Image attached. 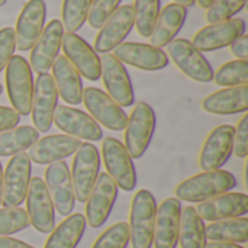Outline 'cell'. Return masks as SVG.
<instances>
[{
    "label": "cell",
    "mask_w": 248,
    "mask_h": 248,
    "mask_svg": "<svg viewBox=\"0 0 248 248\" xmlns=\"http://www.w3.org/2000/svg\"><path fill=\"white\" fill-rule=\"evenodd\" d=\"M237 186L235 177L225 170H212L195 174L174 189L176 199L189 203H202L222 193L232 190Z\"/></svg>",
    "instance_id": "obj_1"
},
{
    "label": "cell",
    "mask_w": 248,
    "mask_h": 248,
    "mask_svg": "<svg viewBox=\"0 0 248 248\" xmlns=\"http://www.w3.org/2000/svg\"><path fill=\"white\" fill-rule=\"evenodd\" d=\"M157 217V202L151 192L141 189L135 193L129 211V243L132 248H151Z\"/></svg>",
    "instance_id": "obj_2"
},
{
    "label": "cell",
    "mask_w": 248,
    "mask_h": 248,
    "mask_svg": "<svg viewBox=\"0 0 248 248\" xmlns=\"http://www.w3.org/2000/svg\"><path fill=\"white\" fill-rule=\"evenodd\" d=\"M6 90L13 109L26 116L31 113L33 76L29 62L22 55H13L6 65Z\"/></svg>",
    "instance_id": "obj_3"
},
{
    "label": "cell",
    "mask_w": 248,
    "mask_h": 248,
    "mask_svg": "<svg viewBox=\"0 0 248 248\" xmlns=\"http://www.w3.org/2000/svg\"><path fill=\"white\" fill-rule=\"evenodd\" d=\"M157 118L154 109L145 103L140 102L134 106L131 116L128 118L125 126V148L131 158H141L148 150L153 135L155 132Z\"/></svg>",
    "instance_id": "obj_4"
},
{
    "label": "cell",
    "mask_w": 248,
    "mask_h": 248,
    "mask_svg": "<svg viewBox=\"0 0 248 248\" xmlns=\"http://www.w3.org/2000/svg\"><path fill=\"white\" fill-rule=\"evenodd\" d=\"M100 171V155L97 148L90 142H81L80 148L74 154L71 166V182L74 187L76 201L86 203L90 192Z\"/></svg>",
    "instance_id": "obj_5"
},
{
    "label": "cell",
    "mask_w": 248,
    "mask_h": 248,
    "mask_svg": "<svg viewBox=\"0 0 248 248\" xmlns=\"http://www.w3.org/2000/svg\"><path fill=\"white\" fill-rule=\"evenodd\" d=\"M102 157L108 174L116 186L124 192H132L137 186V173L125 145L119 140L108 137L102 142Z\"/></svg>",
    "instance_id": "obj_6"
},
{
    "label": "cell",
    "mask_w": 248,
    "mask_h": 248,
    "mask_svg": "<svg viewBox=\"0 0 248 248\" xmlns=\"http://www.w3.org/2000/svg\"><path fill=\"white\" fill-rule=\"evenodd\" d=\"M32 161L26 153L15 154L6 166L3 174V196L1 205L4 208H17L25 199L31 183Z\"/></svg>",
    "instance_id": "obj_7"
},
{
    "label": "cell",
    "mask_w": 248,
    "mask_h": 248,
    "mask_svg": "<svg viewBox=\"0 0 248 248\" xmlns=\"http://www.w3.org/2000/svg\"><path fill=\"white\" fill-rule=\"evenodd\" d=\"M167 54L176 67L189 78L198 83L214 80V70L208 60L187 39H173L167 45Z\"/></svg>",
    "instance_id": "obj_8"
},
{
    "label": "cell",
    "mask_w": 248,
    "mask_h": 248,
    "mask_svg": "<svg viewBox=\"0 0 248 248\" xmlns=\"http://www.w3.org/2000/svg\"><path fill=\"white\" fill-rule=\"evenodd\" d=\"M58 106V92L52 76L48 73L38 74L33 81L32 96V122L38 132H48L54 124V113Z\"/></svg>",
    "instance_id": "obj_9"
},
{
    "label": "cell",
    "mask_w": 248,
    "mask_h": 248,
    "mask_svg": "<svg viewBox=\"0 0 248 248\" xmlns=\"http://www.w3.org/2000/svg\"><path fill=\"white\" fill-rule=\"evenodd\" d=\"M26 214L29 224L42 234H49L55 227V209L46 185L39 177H32L26 193Z\"/></svg>",
    "instance_id": "obj_10"
},
{
    "label": "cell",
    "mask_w": 248,
    "mask_h": 248,
    "mask_svg": "<svg viewBox=\"0 0 248 248\" xmlns=\"http://www.w3.org/2000/svg\"><path fill=\"white\" fill-rule=\"evenodd\" d=\"M83 102L90 116L97 124L110 131L125 129L128 115L103 90L97 87H87L86 90H83Z\"/></svg>",
    "instance_id": "obj_11"
},
{
    "label": "cell",
    "mask_w": 248,
    "mask_h": 248,
    "mask_svg": "<svg viewBox=\"0 0 248 248\" xmlns=\"http://www.w3.org/2000/svg\"><path fill=\"white\" fill-rule=\"evenodd\" d=\"M118 186L108 173H99L93 190L86 201V222L92 228H100L108 221L118 198Z\"/></svg>",
    "instance_id": "obj_12"
},
{
    "label": "cell",
    "mask_w": 248,
    "mask_h": 248,
    "mask_svg": "<svg viewBox=\"0 0 248 248\" xmlns=\"http://www.w3.org/2000/svg\"><path fill=\"white\" fill-rule=\"evenodd\" d=\"M103 84L108 96L121 108H128L134 103V87L125 65L113 55L105 54L100 58Z\"/></svg>",
    "instance_id": "obj_13"
},
{
    "label": "cell",
    "mask_w": 248,
    "mask_h": 248,
    "mask_svg": "<svg viewBox=\"0 0 248 248\" xmlns=\"http://www.w3.org/2000/svg\"><path fill=\"white\" fill-rule=\"evenodd\" d=\"M246 22L240 17H232L230 20L209 23L208 26L199 29L192 44L201 52H211L231 45L237 38L244 35Z\"/></svg>",
    "instance_id": "obj_14"
},
{
    "label": "cell",
    "mask_w": 248,
    "mask_h": 248,
    "mask_svg": "<svg viewBox=\"0 0 248 248\" xmlns=\"http://www.w3.org/2000/svg\"><path fill=\"white\" fill-rule=\"evenodd\" d=\"M45 185L54 209H57L61 217L71 215L76 205V195L67 163L58 161L49 164L45 170Z\"/></svg>",
    "instance_id": "obj_15"
},
{
    "label": "cell",
    "mask_w": 248,
    "mask_h": 248,
    "mask_svg": "<svg viewBox=\"0 0 248 248\" xmlns=\"http://www.w3.org/2000/svg\"><path fill=\"white\" fill-rule=\"evenodd\" d=\"M64 57L78 71L80 76L90 81H96L102 74V62L97 52L78 35L65 32L62 36Z\"/></svg>",
    "instance_id": "obj_16"
},
{
    "label": "cell",
    "mask_w": 248,
    "mask_h": 248,
    "mask_svg": "<svg viewBox=\"0 0 248 248\" xmlns=\"http://www.w3.org/2000/svg\"><path fill=\"white\" fill-rule=\"evenodd\" d=\"M46 6L44 0H29L22 7L15 29V42L19 51H29L36 44L45 25Z\"/></svg>",
    "instance_id": "obj_17"
},
{
    "label": "cell",
    "mask_w": 248,
    "mask_h": 248,
    "mask_svg": "<svg viewBox=\"0 0 248 248\" xmlns=\"http://www.w3.org/2000/svg\"><path fill=\"white\" fill-rule=\"evenodd\" d=\"M234 129L235 128L231 125H219L209 132L199 154V166L203 171L221 170L230 160L232 154Z\"/></svg>",
    "instance_id": "obj_18"
},
{
    "label": "cell",
    "mask_w": 248,
    "mask_h": 248,
    "mask_svg": "<svg viewBox=\"0 0 248 248\" xmlns=\"http://www.w3.org/2000/svg\"><path fill=\"white\" fill-rule=\"evenodd\" d=\"M134 28V7L124 4L103 23L94 39V51L108 54L121 45Z\"/></svg>",
    "instance_id": "obj_19"
},
{
    "label": "cell",
    "mask_w": 248,
    "mask_h": 248,
    "mask_svg": "<svg viewBox=\"0 0 248 248\" xmlns=\"http://www.w3.org/2000/svg\"><path fill=\"white\" fill-rule=\"evenodd\" d=\"M64 33L65 32L62 23L58 19H54L46 26H44L41 36L38 38L33 48L31 49L29 65L32 71L41 74V73H46L52 67L61 49Z\"/></svg>",
    "instance_id": "obj_20"
},
{
    "label": "cell",
    "mask_w": 248,
    "mask_h": 248,
    "mask_svg": "<svg viewBox=\"0 0 248 248\" xmlns=\"http://www.w3.org/2000/svg\"><path fill=\"white\" fill-rule=\"evenodd\" d=\"M54 124L60 131L80 141H99L103 137L100 125L90 115L71 106H57Z\"/></svg>",
    "instance_id": "obj_21"
},
{
    "label": "cell",
    "mask_w": 248,
    "mask_h": 248,
    "mask_svg": "<svg viewBox=\"0 0 248 248\" xmlns=\"http://www.w3.org/2000/svg\"><path fill=\"white\" fill-rule=\"evenodd\" d=\"M81 141L64 134H54L39 138L28 151L32 163L39 166H49L52 163L64 161L67 157L74 155L80 148Z\"/></svg>",
    "instance_id": "obj_22"
},
{
    "label": "cell",
    "mask_w": 248,
    "mask_h": 248,
    "mask_svg": "<svg viewBox=\"0 0 248 248\" xmlns=\"http://www.w3.org/2000/svg\"><path fill=\"white\" fill-rule=\"evenodd\" d=\"M113 55L122 62L145 71L163 70L169 64L167 54L151 44L122 42L113 49Z\"/></svg>",
    "instance_id": "obj_23"
},
{
    "label": "cell",
    "mask_w": 248,
    "mask_h": 248,
    "mask_svg": "<svg viewBox=\"0 0 248 248\" xmlns=\"http://www.w3.org/2000/svg\"><path fill=\"white\" fill-rule=\"evenodd\" d=\"M182 201L167 198L157 208L155 227H154V248H176L180 231Z\"/></svg>",
    "instance_id": "obj_24"
},
{
    "label": "cell",
    "mask_w": 248,
    "mask_h": 248,
    "mask_svg": "<svg viewBox=\"0 0 248 248\" xmlns=\"http://www.w3.org/2000/svg\"><path fill=\"white\" fill-rule=\"evenodd\" d=\"M203 221H221L240 218L248 214V196L246 193H222L217 198L205 201L195 208Z\"/></svg>",
    "instance_id": "obj_25"
},
{
    "label": "cell",
    "mask_w": 248,
    "mask_h": 248,
    "mask_svg": "<svg viewBox=\"0 0 248 248\" xmlns=\"http://www.w3.org/2000/svg\"><path fill=\"white\" fill-rule=\"evenodd\" d=\"M202 109L212 115H237L248 110V86L224 87L202 100Z\"/></svg>",
    "instance_id": "obj_26"
},
{
    "label": "cell",
    "mask_w": 248,
    "mask_h": 248,
    "mask_svg": "<svg viewBox=\"0 0 248 248\" xmlns=\"http://www.w3.org/2000/svg\"><path fill=\"white\" fill-rule=\"evenodd\" d=\"M52 80L58 96L67 105H80L83 102V81L78 71L70 64L65 57H57L52 64Z\"/></svg>",
    "instance_id": "obj_27"
},
{
    "label": "cell",
    "mask_w": 248,
    "mask_h": 248,
    "mask_svg": "<svg viewBox=\"0 0 248 248\" xmlns=\"http://www.w3.org/2000/svg\"><path fill=\"white\" fill-rule=\"evenodd\" d=\"M186 16L187 9L177 3H170L163 10H160L154 31L150 35L151 45L157 48L167 46L183 28Z\"/></svg>",
    "instance_id": "obj_28"
},
{
    "label": "cell",
    "mask_w": 248,
    "mask_h": 248,
    "mask_svg": "<svg viewBox=\"0 0 248 248\" xmlns=\"http://www.w3.org/2000/svg\"><path fill=\"white\" fill-rule=\"evenodd\" d=\"M206 240L214 243L244 244L248 241V219L246 217L214 221L205 227Z\"/></svg>",
    "instance_id": "obj_29"
},
{
    "label": "cell",
    "mask_w": 248,
    "mask_h": 248,
    "mask_svg": "<svg viewBox=\"0 0 248 248\" xmlns=\"http://www.w3.org/2000/svg\"><path fill=\"white\" fill-rule=\"evenodd\" d=\"M86 231V218L81 214L68 215L54 228L44 248H76Z\"/></svg>",
    "instance_id": "obj_30"
},
{
    "label": "cell",
    "mask_w": 248,
    "mask_h": 248,
    "mask_svg": "<svg viewBox=\"0 0 248 248\" xmlns=\"http://www.w3.org/2000/svg\"><path fill=\"white\" fill-rule=\"evenodd\" d=\"M205 224L198 215L193 206L182 208L179 243L180 248H205L206 247Z\"/></svg>",
    "instance_id": "obj_31"
},
{
    "label": "cell",
    "mask_w": 248,
    "mask_h": 248,
    "mask_svg": "<svg viewBox=\"0 0 248 248\" xmlns=\"http://www.w3.org/2000/svg\"><path fill=\"white\" fill-rule=\"evenodd\" d=\"M39 140V132L29 125L0 132V157H10L29 150Z\"/></svg>",
    "instance_id": "obj_32"
},
{
    "label": "cell",
    "mask_w": 248,
    "mask_h": 248,
    "mask_svg": "<svg viewBox=\"0 0 248 248\" xmlns=\"http://www.w3.org/2000/svg\"><path fill=\"white\" fill-rule=\"evenodd\" d=\"M134 25L141 36L150 38L160 15V0H135Z\"/></svg>",
    "instance_id": "obj_33"
},
{
    "label": "cell",
    "mask_w": 248,
    "mask_h": 248,
    "mask_svg": "<svg viewBox=\"0 0 248 248\" xmlns=\"http://www.w3.org/2000/svg\"><path fill=\"white\" fill-rule=\"evenodd\" d=\"M92 1L93 0H62L61 23L67 32L76 33L86 23Z\"/></svg>",
    "instance_id": "obj_34"
},
{
    "label": "cell",
    "mask_w": 248,
    "mask_h": 248,
    "mask_svg": "<svg viewBox=\"0 0 248 248\" xmlns=\"http://www.w3.org/2000/svg\"><path fill=\"white\" fill-rule=\"evenodd\" d=\"M214 81L222 87L244 86L248 83V61L234 60L228 61L218 68L214 74Z\"/></svg>",
    "instance_id": "obj_35"
},
{
    "label": "cell",
    "mask_w": 248,
    "mask_h": 248,
    "mask_svg": "<svg viewBox=\"0 0 248 248\" xmlns=\"http://www.w3.org/2000/svg\"><path fill=\"white\" fill-rule=\"evenodd\" d=\"M28 214L20 206L0 209V237H7L20 232L28 228Z\"/></svg>",
    "instance_id": "obj_36"
},
{
    "label": "cell",
    "mask_w": 248,
    "mask_h": 248,
    "mask_svg": "<svg viewBox=\"0 0 248 248\" xmlns=\"http://www.w3.org/2000/svg\"><path fill=\"white\" fill-rule=\"evenodd\" d=\"M247 0H214L208 7L206 20L208 23L230 20L244 9Z\"/></svg>",
    "instance_id": "obj_37"
},
{
    "label": "cell",
    "mask_w": 248,
    "mask_h": 248,
    "mask_svg": "<svg viewBox=\"0 0 248 248\" xmlns=\"http://www.w3.org/2000/svg\"><path fill=\"white\" fill-rule=\"evenodd\" d=\"M129 244V228L126 222H118L108 228L94 241L92 248H126Z\"/></svg>",
    "instance_id": "obj_38"
},
{
    "label": "cell",
    "mask_w": 248,
    "mask_h": 248,
    "mask_svg": "<svg viewBox=\"0 0 248 248\" xmlns=\"http://www.w3.org/2000/svg\"><path fill=\"white\" fill-rule=\"evenodd\" d=\"M122 0H93L89 15H87V22L93 29H100L103 23L116 12V9L121 6Z\"/></svg>",
    "instance_id": "obj_39"
},
{
    "label": "cell",
    "mask_w": 248,
    "mask_h": 248,
    "mask_svg": "<svg viewBox=\"0 0 248 248\" xmlns=\"http://www.w3.org/2000/svg\"><path fill=\"white\" fill-rule=\"evenodd\" d=\"M232 153L238 158H246L248 155V115L240 119L237 129H234V142H232Z\"/></svg>",
    "instance_id": "obj_40"
},
{
    "label": "cell",
    "mask_w": 248,
    "mask_h": 248,
    "mask_svg": "<svg viewBox=\"0 0 248 248\" xmlns=\"http://www.w3.org/2000/svg\"><path fill=\"white\" fill-rule=\"evenodd\" d=\"M15 48V29L9 26L0 29V73L6 68L7 62L13 57Z\"/></svg>",
    "instance_id": "obj_41"
},
{
    "label": "cell",
    "mask_w": 248,
    "mask_h": 248,
    "mask_svg": "<svg viewBox=\"0 0 248 248\" xmlns=\"http://www.w3.org/2000/svg\"><path fill=\"white\" fill-rule=\"evenodd\" d=\"M20 122V115L7 106H0V132L16 128Z\"/></svg>",
    "instance_id": "obj_42"
},
{
    "label": "cell",
    "mask_w": 248,
    "mask_h": 248,
    "mask_svg": "<svg viewBox=\"0 0 248 248\" xmlns=\"http://www.w3.org/2000/svg\"><path fill=\"white\" fill-rule=\"evenodd\" d=\"M231 52L237 57V60H247L248 58V36L241 35L231 44Z\"/></svg>",
    "instance_id": "obj_43"
},
{
    "label": "cell",
    "mask_w": 248,
    "mask_h": 248,
    "mask_svg": "<svg viewBox=\"0 0 248 248\" xmlns=\"http://www.w3.org/2000/svg\"><path fill=\"white\" fill-rule=\"evenodd\" d=\"M0 248H35L20 240L10 237H0Z\"/></svg>",
    "instance_id": "obj_44"
},
{
    "label": "cell",
    "mask_w": 248,
    "mask_h": 248,
    "mask_svg": "<svg viewBox=\"0 0 248 248\" xmlns=\"http://www.w3.org/2000/svg\"><path fill=\"white\" fill-rule=\"evenodd\" d=\"M205 248H244L238 244H232V243H206V247Z\"/></svg>",
    "instance_id": "obj_45"
},
{
    "label": "cell",
    "mask_w": 248,
    "mask_h": 248,
    "mask_svg": "<svg viewBox=\"0 0 248 248\" xmlns=\"http://www.w3.org/2000/svg\"><path fill=\"white\" fill-rule=\"evenodd\" d=\"M174 3L183 6V7H189V6H193L195 4V0H174Z\"/></svg>",
    "instance_id": "obj_46"
},
{
    "label": "cell",
    "mask_w": 248,
    "mask_h": 248,
    "mask_svg": "<svg viewBox=\"0 0 248 248\" xmlns=\"http://www.w3.org/2000/svg\"><path fill=\"white\" fill-rule=\"evenodd\" d=\"M195 1H198L201 7H203V9H208V7L212 4V1H214V0H195Z\"/></svg>",
    "instance_id": "obj_47"
},
{
    "label": "cell",
    "mask_w": 248,
    "mask_h": 248,
    "mask_svg": "<svg viewBox=\"0 0 248 248\" xmlns=\"http://www.w3.org/2000/svg\"><path fill=\"white\" fill-rule=\"evenodd\" d=\"M1 196H3V167L0 163V205H1Z\"/></svg>",
    "instance_id": "obj_48"
},
{
    "label": "cell",
    "mask_w": 248,
    "mask_h": 248,
    "mask_svg": "<svg viewBox=\"0 0 248 248\" xmlns=\"http://www.w3.org/2000/svg\"><path fill=\"white\" fill-rule=\"evenodd\" d=\"M6 4V0H0V6H4Z\"/></svg>",
    "instance_id": "obj_49"
},
{
    "label": "cell",
    "mask_w": 248,
    "mask_h": 248,
    "mask_svg": "<svg viewBox=\"0 0 248 248\" xmlns=\"http://www.w3.org/2000/svg\"><path fill=\"white\" fill-rule=\"evenodd\" d=\"M1 92H3V87H1V84H0V94H1Z\"/></svg>",
    "instance_id": "obj_50"
}]
</instances>
